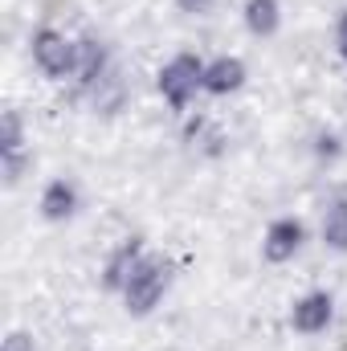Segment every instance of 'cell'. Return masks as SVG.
Returning a JSON list of instances; mask_svg holds the SVG:
<instances>
[{
    "label": "cell",
    "mask_w": 347,
    "mask_h": 351,
    "mask_svg": "<svg viewBox=\"0 0 347 351\" xmlns=\"http://www.w3.org/2000/svg\"><path fill=\"white\" fill-rule=\"evenodd\" d=\"M4 351H33V343H29L25 335H8V339H4Z\"/></svg>",
    "instance_id": "obj_11"
},
{
    "label": "cell",
    "mask_w": 347,
    "mask_h": 351,
    "mask_svg": "<svg viewBox=\"0 0 347 351\" xmlns=\"http://www.w3.org/2000/svg\"><path fill=\"white\" fill-rule=\"evenodd\" d=\"M33 58H37V66L45 70V74H53V78H62V74H70L74 66H78V45H70L62 33H53V29H41L37 37H33Z\"/></svg>",
    "instance_id": "obj_3"
},
{
    "label": "cell",
    "mask_w": 347,
    "mask_h": 351,
    "mask_svg": "<svg viewBox=\"0 0 347 351\" xmlns=\"http://www.w3.org/2000/svg\"><path fill=\"white\" fill-rule=\"evenodd\" d=\"M21 147V127H16V114H4V156H12Z\"/></svg>",
    "instance_id": "obj_10"
},
{
    "label": "cell",
    "mask_w": 347,
    "mask_h": 351,
    "mask_svg": "<svg viewBox=\"0 0 347 351\" xmlns=\"http://www.w3.org/2000/svg\"><path fill=\"white\" fill-rule=\"evenodd\" d=\"M323 241H327V245H335V250H347V204L327 208V221H323Z\"/></svg>",
    "instance_id": "obj_9"
},
{
    "label": "cell",
    "mask_w": 347,
    "mask_h": 351,
    "mask_svg": "<svg viewBox=\"0 0 347 351\" xmlns=\"http://www.w3.org/2000/svg\"><path fill=\"white\" fill-rule=\"evenodd\" d=\"M200 86H204V66H200L192 53H180V58H172V62L160 70V90H164V98H168L172 106H188L192 94Z\"/></svg>",
    "instance_id": "obj_1"
},
{
    "label": "cell",
    "mask_w": 347,
    "mask_h": 351,
    "mask_svg": "<svg viewBox=\"0 0 347 351\" xmlns=\"http://www.w3.org/2000/svg\"><path fill=\"white\" fill-rule=\"evenodd\" d=\"M123 290H127V306L135 315L152 311L160 302V294L168 290V265L164 262H139L131 269V278L123 282Z\"/></svg>",
    "instance_id": "obj_2"
},
{
    "label": "cell",
    "mask_w": 347,
    "mask_h": 351,
    "mask_svg": "<svg viewBox=\"0 0 347 351\" xmlns=\"http://www.w3.org/2000/svg\"><path fill=\"white\" fill-rule=\"evenodd\" d=\"M213 0H180V8H188V12H204Z\"/></svg>",
    "instance_id": "obj_12"
},
{
    "label": "cell",
    "mask_w": 347,
    "mask_h": 351,
    "mask_svg": "<svg viewBox=\"0 0 347 351\" xmlns=\"http://www.w3.org/2000/svg\"><path fill=\"white\" fill-rule=\"evenodd\" d=\"M41 208H45L49 221L70 217V213H74V188H70L66 180H53V184L45 188V196H41Z\"/></svg>",
    "instance_id": "obj_7"
},
{
    "label": "cell",
    "mask_w": 347,
    "mask_h": 351,
    "mask_svg": "<svg viewBox=\"0 0 347 351\" xmlns=\"http://www.w3.org/2000/svg\"><path fill=\"white\" fill-rule=\"evenodd\" d=\"M298 245H302V225L298 221H274L270 225V233H265V258L270 262H286V258H294L298 254Z\"/></svg>",
    "instance_id": "obj_4"
},
{
    "label": "cell",
    "mask_w": 347,
    "mask_h": 351,
    "mask_svg": "<svg viewBox=\"0 0 347 351\" xmlns=\"http://www.w3.org/2000/svg\"><path fill=\"white\" fill-rule=\"evenodd\" d=\"M241 78H246V66H241L237 58H221V62L204 66V90H213V94L237 90L241 86Z\"/></svg>",
    "instance_id": "obj_6"
},
{
    "label": "cell",
    "mask_w": 347,
    "mask_h": 351,
    "mask_svg": "<svg viewBox=\"0 0 347 351\" xmlns=\"http://www.w3.org/2000/svg\"><path fill=\"white\" fill-rule=\"evenodd\" d=\"M331 323V298L319 290V294H307V298H298L294 302V327L298 331H307V335H315V331H323Z\"/></svg>",
    "instance_id": "obj_5"
},
{
    "label": "cell",
    "mask_w": 347,
    "mask_h": 351,
    "mask_svg": "<svg viewBox=\"0 0 347 351\" xmlns=\"http://www.w3.org/2000/svg\"><path fill=\"white\" fill-rule=\"evenodd\" d=\"M246 21L254 33H274L278 29V4L274 0H250L246 4Z\"/></svg>",
    "instance_id": "obj_8"
},
{
    "label": "cell",
    "mask_w": 347,
    "mask_h": 351,
    "mask_svg": "<svg viewBox=\"0 0 347 351\" xmlns=\"http://www.w3.org/2000/svg\"><path fill=\"white\" fill-rule=\"evenodd\" d=\"M339 49H344V58H347V16L339 21Z\"/></svg>",
    "instance_id": "obj_13"
}]
</instances>
